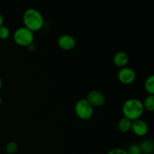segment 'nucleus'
I'll return each mask as SVG.
<instances>
[{
  "mask_svg": "<svg viewBox=\"0 0 154 154\" xmlns=\"http://www.w3.org/2000/svg\"><path fill=\"white\" fill-rule=\"evenodd\" d=\"M10 36V29L5 26H0V39L5 40Z\"/></svg>",
  "mask_w": 154,
  "mask_h": 154,
  "instance_id": "nucleus-15",
  "label": "nucleus"
},
{
  "mask_svg": "<svg viewBox=\"0 0 154 154\" xmlns=\"http://www.w3.org/2000/svg\"><path fill=\"white\" fill-rule=\"evenodd\" d=\"M131 129L134 134L138 136H144L147 134L149 131V126L144 120L141 119L132 120Z\"/></svg>",
  "mask_w": 154,
  "mask_h": 154,
  "instance_id": "nucleus-7",
  "label": "nucleus"
},
{
  "mask_svg": "<svg viewBox=\"0 0 154 154\" xmlns=\"http://www.w3.org/2000/svg\"><path fill=\"white\" fill-rule=\"evenodd\" d=\"M75 111L77 116L84 120L91 118L94 113V108L86 99H81L75 104Z\"/></svg>",
  "mask_w": 154,
  "mask_h": 154,
  "instance_id": "nucleus-4",
  "label": "nucleus"
},
{
  "mask_svg": "<svg viewBox=\"0 0 154 154\" xmlns=\"http://www.w3.org/2000/svg\"><path fill=\"white\" fill-rule=\"evenodd\" d=\"M86 99L90 102L93 108L102 106L105 102V97L104 94L97 90H93L89 92Z\"/></svg>",
  "mask_w": 154,
  "mask_h": 154,
  "instance_id": "nucleus-6",
  "label": "nucleus"
},
{
  "mask_svg": "<svg viewBox=\"0 0 154 154\" xmlns=\"http://www.w3.org/2000/svg\"><path fill=\"white\" fill-rule=\"evenodd\" d=\"M117 78L124 84H130L135 81L136 78V72L133 69L128 66L121 68L117 73Z\"/></svg>",
  "mask_w": 154,
  "mask_h": 154,
  "instance_id": "nucleus-5",
  "label": "nucleus"
},
{
  "mask_svg": "<svg viewBox=\"0 0 154 154\" xmlns=\"http://www.w3.org/2000/svg\"><path fill=\"white\" fill-rule=\"evenodd\" d=\"M122 111L124 117L130 120L139 119L144 111L143 102L136 98H131L124 102L122 106Z\"/></svg>",
  "mask_w": 154,
  "mask_h": 154,
  "instance_id": "nucleus-2",
  "label": "nucleus"
},
{
  "mask_svg": "<svg viewBox=\"0 0 154 154\" xmlns=\"http://www.w3.org/2000/svg\"><path fill=\"white\" fill-rule=\"evenodd\" d=\"M141 149V152L144 154H152L154 150V143L151 139L143 140L138 144Z\"/></svg>",
  "mask_w": 154,
  "mask_h": 154,
  "instance_id": "nucleus-10",
  "label": "nucleus"
},
{
  "mask_svg": "<svg viewBox=\"0 0 154 154\" xmlns=\"http://www.w3.org/2000/svg\"><path fill=\"white\" fill-rule=\"evenodd\" d=\"M131 126H132V120L126 117L120 118L117 123V129L122 133H126L129 132L131 129Z\"/></svg>",
  "mask_w": 154,
  "mask_h": 154,
  "instance_id": "nucleus-11",
  "label": "nucleus"
},
{
  "mask_svg": "<svg viewBox=\"0 0 154 154\" xmlns=\"http://www.w3.org/2000/svg\"><path fill=\"white\" fill-rule=\"evenodd\" d=\"M3 24H4V17H3L2 14L0 13V26H3Z\"/></svg>",
  "mask_w": 154,
  "mask_h": 154,
  "instance_id": "nucleus-19",
  "label": "nucleus"
},
{
  "mask_svg": "<svg viewBox=\"0 0 154 154\" xmlns=\"http://www.w3.org/2000/svg\"><path fill=\"white\" fill-rule=\"evenodd\" d=\"M27 48H28V50L29 51H34L36 48L35 44L34 42L32 44H30L29 45H28V46H27Z\"/></svg>",
  "mask_w": 154,
  "mask_h": 154,
  "instance_id": "nucleus-18",
  "label": "nucleus"
},
{
  "mask_svg": "<svg viewBox=\"0 0 154 154\" xmlns=\"http://www.w3.org/2000/svg\"><path fill=\"white\" fill-rule=\"evenodd\" d=\"M144 88L149 95H154V75H151L147 78L144 82Z\"/></svg>",
  "mask_w": 154,
  "mask_h": 154,
  "instance_id": "nucleus-12",
  "label": "nucleus"
},
{
  "mask_svg": "<svg viewBox=\"0 0 154 154\" xmlns=\"http://www.w3.org/2000/svg\"><path fill=\"white\" fill-rule=\"evenodd\" d=\"M2 80L1 77H0V90L2 89Z\"/></svg>",
  "mask_w": 154,
  "mask_h": 154,
  "instance_id": "nucleus-20",
  "label": "nucleus"
},
{
  "mask_svg": "<svg viewBox=\"0 0 154 154\" xmlns=\"http://www.w3.org/2000/svg\"><path fill=\"white\" fill-rule=\"evenodd\" d=\"M23 21L24 26L32 31L33 32L40 30L45 23L43 15L38 10L34 8H29L24 11L23 15Z\"/></svg>",
  "mask_w": 154,
  "mask_h": 154,
  "instance_id": "nucleus-1",
  "label": "nucleus"
},
{
  "mask_svg": "<svg viewBox=\"0 0 154 154\" xmlns=\"http://www.w3.org/2000/svg\"><path fill=\"white\" fill-rule=\"evenodd\" d=\"M107 154H127L126 150L122 148H114L109 150Z\"/></svg>",
  "mask_w": 154,
  "mask_h": 154,
  "instance_id": "nucleus-17",
  "label": "nucleus"
},
{
  "mask_svg": "<svg viewBox=\"0 0 154 154\" xmlns=\"http://www.w3.org/2000/svg\"><path fill=\"white\" fill-rule=\"evenodd\" d=\"M58 45L64 51H71L76 46V40L72 35L69 34H63L58 38Z\"/></svg>",
  "mask_w": 154,
  "mask_h": 154,
  "instance_id": "nucleus-8",
  "label": "nucleus"
},
{
  "mask_svg": "<svg viewBox=\"0 0 154 154\" xmlns=\"http://www.w3.org/2000/svg\"><path fill=\"white\" fill-rule=\"evenodd\" d=\"M142 102L144 110L149 111H154V95H148Z\"/></svg>",
  "mask_w": 154,
  "mask_h": 154,
  "instance_id": "nucleus-13",
  "label": "nucleus"
},
{
  "mask_svg": "<svg viewBox=\"0 0 154 154\" xmlns=\"http://www.w3.org/2000/svg\"><path fill=\"white\" fill-rule=\"evenodd\" d=\"M18 150V144L15 141H9L6 145V152L8 154H14Z\"/></svg>",
  "mask_w": 154,
  "mask_h": 154,
  "instance_id": "nucleus-14",
  "label": "nucleus"
},
{
  "mask_svg": "<svg viewBox=\"0 0 154 154\" xmlns=\"http://www.w3.org/2000/svg\"><path fill=\"white\" fill-rule=\"evenodd\" d=\"M126 153L127 154H141V149L138 144H131L128 149L126 150Z\"/></svg>",
  "mask_w": 154,
  "mask_h": 154,
  "instance_id": "nucleus-16",
  "label": "nucleus"
},
{
  "mask_svg": "<svg viewBox=\"0 0 154 154\" xmlns=\"http://www.w3.org/2000/svg\"><path fill=\"white\" fill-rule=\"evenodd\" d=\"M2 102V98H1V96H0V105H1Z\"/></svg>",
  "mask_w": 154,
  "mask_h": 154,
  "instance_id": "nucleus-21",
  "label": "nucleus"
},
{
  "mask_svg": "<svg viewBox=\"0 0 154 154\" xmlns=\"http://www.w3.org/2000/svg\"><path fill=\"white\" fill-rule=\"evenodd\" d=\"M129 61V57L125 51H118L114 57V63L117 67L123 68L127 66Z\"/></svg>",
  "mask_w": 154,
  "mask_h": 154,
  "instance_id": "nucleus-9",
  "label": "nucleus"
},
{
  "mask_svg": "<svg viewBox=\"0 0 154 154\" xmlns=\"http://www.w3.org/2000/svg\"><path fill=\"white\" fill-rule=\"evenodd\" d=\"M14 41L20 46L27 47L33 43L35 40V35L32 31L25 26H21L17 29L13 35Z\"/></svg>",
  "mask_w": 154,
  "mask_h": 154,
  "instance_id": "nucleus-3",
  "label": "nucleus"
}]
</instances>
